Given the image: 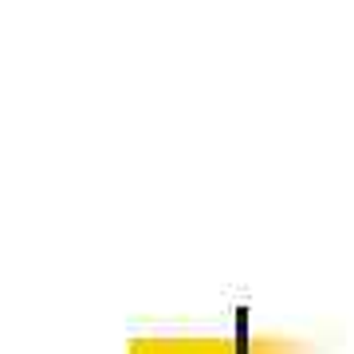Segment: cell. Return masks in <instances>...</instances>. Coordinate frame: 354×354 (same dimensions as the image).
<instances>
[]
</instances>
